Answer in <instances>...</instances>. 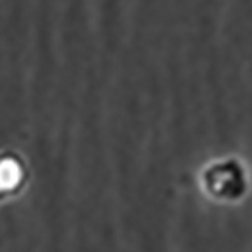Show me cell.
I'll return each mask as SVG.
<instances>
[{
	"label": "cell",
	"mask_w": 252,
	"mask_h": 252,
	"mask_svg": "<svg viewBox=\"0 0 252 252\" xmlns=\"http://www.w3.org/2000/svg\"><path fill=\"white\" fill-rule=\"evenodd\" d=\"M18 168L13 162H2L0 164V187L2 189H7V187H13L18 182Z\"/></svg>",
	"instance_id": "obj_1"
}]
</instances>
